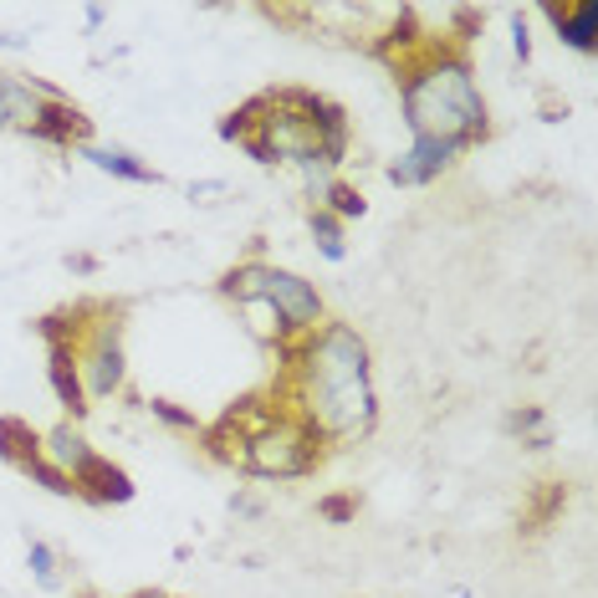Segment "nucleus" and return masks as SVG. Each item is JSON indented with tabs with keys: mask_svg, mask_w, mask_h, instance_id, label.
<instances>
[{
	"mask_svg": "<svg viewBox=\"0 0 598 598\" xmlns=\"http://www.w3.org/2000/svg\"><path fill=\"white\" fill-rule=\"evenodd\" d=\"M286 404L302 419H313L328 445L374 435L379 390L369 338L353 323H332V317L317 332L297 338L286 359Z\"/></svg>",
	"mask_w": 598,
	"mask_h": 598,
	"instance_id": "1",
	"label": "nucleus"
},
{
	"mask_svg": "<svg viewBox=\"0 0 598 598\" xmlns=\"http://www.w3.org/2000/svg\"><path fill=\"white\" fill-rule=\"evenodd\" d=\"M394 82H399V113L409 138H440L461 154L492 138V108L461 46L419 42L415 52L394 57Z\"/></svg>",
	"mask_w": 598,
	"mask_h": 598,
	"instance_id": "2",
	"label": "nucleus"
},
{
	"mask_svg": "<svg viewBox=\"0 0 598 598\" xmlns=\"http://www.w3.org/2000/svg\"><path fill=\"white\" fill-rule=\"evenodd\" d=\"M225 425L236 430V471L256 481H302L328 461V440L313 419H302L286 394L277 399H240L236 409H225Z\"/></svg>",
	"mask_w": 598,
	"mask_h": 598,
	"instance_id": "3",
	"label": "nucleus"
},
{
	"mask_svg": "<svg viewBox=\"0 0 598 598\" xmlns=\"http://www.w3.org/2000/svg\"><path fill=\"white\" fill-rule=\"evenodd\" d=\"M215 292H221L225 302H236V307H251V302L271 307L277 323L286 328V338H307V332H317L323 323H328L323 286L307 282V277H297V271L277 267V261H261V256L236 261V267L215 282Z\"/></svg>",
	"mask_w": 598,
	"mask_h": 598,
	"instance_id": "4",
	"label": "nucleus"
},
{
	"mask_svg": "<svg viewBox=\"0 0 598 598\" xmlns=\"http://www.w3.org/2000/svg\"><path fill=\"white\" fill-rule=\"evenodd\" d=\"M77 374L88 404L119 399L128 390V348H123V307L113 302H92L82 338H77Z\"/></svg>",
	"mask_w": 598,
	"mask_h": 598,
	"instance_id": "5",
	"label": "nucleus"
},
{
	"mask_svg": "<svg viewBox=\"0 0 598 598\" xmlns=\"http://www.w3.org/2000/svg\"><path fill=\"white\" fill-rule=\"evenodd\" d=\"M282 92H286V103L307 119V128H313L317 159L338 174L348 165V149H353V123H348L343 103H332L328 92H313V88H282Z\"/></svg>",
	"mask_w": 598,
	"mask_h": 598,
	"instance_id": "6",
	"label": "nucleus"
},
{
	"mask_svg": "<svg viewBox=\"0 0 598 598\" xmlns=\"http://www.w3.org/2000/svg\"><path fill=\"white\" fill-rule=\"evenodd\" d=\"M455 159H461L455 144H440V138H409V149L394 154L390 165H384V180L399 184V190H425V184H435L440 174H450Z\"/></svg>",
	"mask_w": 598,
	"mask_h": 598,
	"instance_id": "7",
	"label": "nucleus"
},
{
	"mask_svg": "<svg viewBox=\"0 0 598 598\" xmlns=\"http://www.w3.org/2000/svg\"><path fill=\"white\" fill-rule=\"evenodd\" d=\"M26 138L52 144L61 154H77L82 144H92V119L72 98H46V103H36V123L26 128Z\"/></svg>",
	"mask_w": 598,
	"mask_h": 598,
	"instance_id": "8",
	"label": "nucleus"
},
{
	"mask_svg": "<svg viewBox=\"0 0 598 598\" xmlns=\"http://www.w3.org/2000/svg\"><path fill=\"white\" fill-rule=\"evenodd\" d=\"M46 384L61 404V419H82L92 415L88 390H82V374H77V343H46Z\"/></svg>",
	"mask_w": 598,
	"mask_h": 598,
	"instance_id": "9",
	"label": "nucleus"
},
{
	"mask_svg": "<svg viewBox=\"0 0 598 598\" xmlns=\"http://www.w3.org/2000/svg\"><path fill=\"white\" fill-rule=\"evenodd\" d=\"M42 461H52L61 476H82L92 461H98V445L88 440V430L77 419H57L52 430H42Z\"/></svg>",
	"mask_w": 598,
	"mask_h": 598,
	"instance_id": "10",
	"label": "nucleus"
},
{
	"mask_svg": "<svg viewBox=\"0 0 598 598\" xmlns=\"http://www.w3.org/2000/svg\"><path fill=\"white\" fill-rule=\"evenodd\" d=\"M72 486H77V501H88V507H128L138 496L134 476H128L119 461H108V455H98Z\"/></svg>",
	"mask_w": 598,
	"mask_h": 598,
	"instance_id": "11",
	"label": "nucleus"
},
{
	"mask_svg": "<svg viewBox=\"0 0 598 598\" xmlns=\"http://www.w3.org/2000/svg\"><path fill=\"white\" fill-rule=\"evenodd\" d=\"M542 15L553 21L557 42L578 52V57H598V0H563V5H542Z\"/></svg>",
	"mask_w": 598,
	"mask_h": 598,
	"instance_id": "12",
	"label": "nucleus"
},
{
	"mask_svg": "<svg viewBox=\"0 0 598 598\" xmlns=\"http://www.w3.org/2000/svg\"><path fill=\"white\" fill-rule=\"evenodd\" d=\"M77 159L82 165H92L98 174H113V180H123V184H165V174L149 165V159H138L134 149H119V144H82L77 149Z\"/></svg>",
	"mask_w": 598,
	"mask_h": 598,
	"instance_id": "13",
	"label": "nucleus"
},
{
	"mask_svg": "<svg viewBox=\"0 0 598 598\" xmlns=\"http://www.w3.org/2000/svg\"><path fill=\"white\" fill-rule=\"evenodd\" d=\"M36 92L26 88V77H11L0 72V134H26L36 123Z\"/></svg>",
	"mask_w": 598,
	"mask_h": 598,
	"instance_id": "14",
	"label": "nucleus"
},
{
	"mask_svg": "<svg viewBox=\"0 0 598 598\" xmlns=\"http://www.w3.org/2000/svg\"><path fill=\"white\" fill-rule=\"evenodd\" d=\"M501 435H507V440H522L527 450H553V419H548L542 404H517V409H507Z\"/></svg>",
	"mask_w": 598,
	"mask_h": 598,
	"instance_id": "15",
	"label": "nucleus"
},
{
	"mask_svg": "<svg viewBox=\"0 0 598 598\" xmlns=\"http://www.w3.org/2000/svg\"><path fill=\"white\" fill-rule=\"evenodd\" d=\"M26 573H31V584L42 588V594H61V588H67V573H61V553L52 548V542H42V538H31V542H26Z\"/></svg>",
	"mask_w": 598,
	"mask_h": 598,
	"instance_id": "16",
	"label": "nucleus"
},
{
	"mask_svg": "<svg viewBox=\"0 0 598 598\" xmlns=\"http://www.w3.org/2000/svg\"><path fill=\"white\" fill-rule=\"evenodd\" d=\"M42 450V430H31V419L21 415H0V461L21 465Z\"/></svg>",
	"mask_w": 598,
	"mask_h": 598,
	"instance_id": "17",
	"label": "nucleus"
},
{
	"mask_svg": "<svg viewBox=\"0 0 598 598\" xmlns=\"http://www.w3.org/2000/svg\"><path fill=\"white\" fill-rule=\"evenodd\" d=\"M307 230H313V246L323 261H332V267H343L348 261V240H343V221L338 215H328L323 205L307 210Z\"/></svg>",
	"mask_w": 598,
	"mask_h": 598,
	"instance_id": "18",
	"label": "nucleus"
},
{
	"mask_svg": "<svg viewBox=\"0 0 598 598\" xmlns=\"http://www.w3.org/2000/svg\"><path fill=\"white\" fill-rule=\"evenodd\" d=\"M317 205L328 210V215H338V221H363V215H369V200H363V190L353 180H343V174H338V180L328 184V190H323V200H317Z\"/></svg>",
	"mask_w": 598,
	"mask_h": 598,
	"instance_id": "19",
	"label": "nucleus"
},
{
	"mask_svg": "<svg viewBox=\"0 0 598 598\" xmlns=\"http://www.w3.org/2000/svg\"><path fill=\"white\" fill-rule=\"evenodd\" d=\"M15 471H21V476H26L31 486H42L46 496H61V501H77V486H72V476H61V471H57V465H52V461H42V450H36L31 461H21V465H15Z\"/></svg>",
	"mask_w": 598,
	"mask_h": 598,
	"instance_id": "20",
	"label": "nucleus"
},
{
	"mask_svg": "<svg viewBox=\"0 0 598 598\" xmlns=\"http://www.w3.org/2000/svg\"><path fill=\"white\" fill-rule=\"evenodd\" d=\"M144 409H149V415L159 419L169 435H190V440H200V430H205L195 409H184V404H174V399H159V394H154V399H144Z\"/></svg>",
	"mask_w": 598,
	"mask_h": 598,
	"instance_id": "21",
	"label": "nucleus"
},
{
	"mask_svg": "<svg viewBox=\"0 0 598 598\" xmlns=\"http://www.w3.org/2000/svg\"><path fill=\"white\" fill-rule=\"evenodd\" d=\"M568 507V486H563V481H548V492L538 496V501H532V517H527V532H542V527L553 522L557 511Z\"/></svg>",
	"mask_w": 598,
	"mask_h": 598,
	"instance_id": "22",
	"label": "nucleus"
},
{
	"mask_svg": "<svg viewBox=\"0 0 598 598\" xmlns=\"http://www.w3.org/2000/svg\"><path fill=\"white\" fill-rule=\"evenodd\" d=\"M317 517L328 527H348L353 517H359V496L353 492H328V496H317Z\"/></svg>",
	"mask_w": 598,
	"mask_h": 598,
	"instance_id": "23",
	"label": "nucleus"
},
{
	"mask_svg": "<svg viewBox=\"0 0 598 598\" xmlns=\"http://www.w3.org/2000/svg\"><path fill=\"white\" fill-rule=\"evenodd\" d=\"M511 21V52H517V61H532V21H527V11H507Z\"/></svg>",
	"mask_w": 598,
	"mask_h": 598,
	"instance_id": "24",
	"label": "nucleus"
},
{
	"mask_svg": "<svg viewBox=\"0 0 598 598\" xmlns=\"http://www.w3.org/2000/svg\"><path fill=\"white\" fill-rule=\"evenodd\" d=\"M225 190H230L225 180H195L190 184V200H195V205H215V195H225Z\"/></svg>",
	"mask_w": 598,
	"mask_h": 598,
	"instance_id": "25",
	"label": "nucleus"
},
{
	"mask_svg": "<svg viewBox=\"0 0 598 598\" xmlns=\"http://www.w3.org/2000/svg\"><path fill=\"white\" fill-rule=\"evenodd\" d=\"M230 511H236V517H267V501L251 492H236L230 496Z\"/></svg>",
	"mask_w": 598,
	"mask_h": 598,
	"instance_id": "26",
	"label": "nucleus"
},
{
	"mask_svg": "<svg viewBox=\"0 0 598 598\" xmlns=\"http://www.w3.org/2000/svg\"><path fill=\"white\" fill-rule=\"evenodd\" d=\"M67 271H72V277H98V256L72 251V256H67Z\"/></svg>",
	"mask_w": 598,
	"mask_h": 598,
	"instance_id": "27",
	"label": "nucleus"
},
{
	"mask_svg": "<svg viewBox=\"0 0 598 598\" xmlns=\"http://www.w3.org/2000/svg\"><path fill=\"white\" fill-rule=\"evenodd\" d=\"M0 52H31L26 31H0Z\"/></svg>",
	"mask_w": 598,
	"mask_h": 598,
	"instance_id": "28",
	"label": "nucleus"
},
{
	"mask_svg": "<svg viewBox=\"0 0 598 598\" xmlns=\"http://www.w3.org/2000/svg\"><path fill=\"white\" fill-rule=\"evenodd\" d=\"M82 21H88V31H103V21H108V5H88V11H82Z\"/></svg>",
	"mask_w": 598,
	"mask_h": 598,
	"instance_id": "29",
	"label": "nucleus"
},
{
	"mask_svg": "<svg viewBox=\"0 0 598 598\" xmlns=\"http://www.w3.org/2000/svg\"><path fill=\"white\" fill-rule=\"evenodd\" d=\"M123 598H169L165 588H134V594H123Z\"/></svg>",
	"mask_w": 598,
	"mask_h": 598,
	"instance_id": "30",
	"label": "nucleus"
}]
</instances>
